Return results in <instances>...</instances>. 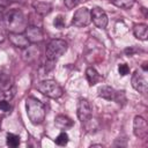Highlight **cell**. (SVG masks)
Segmentation results:
<instances>
[{
	"instance_id": "ba28073f",
	"label": "cell",
	"mask_w": 148,
	"mask_h": 148,
	"mask_svg": "<svg viewBox=\"0 0 148 148\" xmlns=\"http://www.w3.org/2000/svg\"><path fill=\"white\" fill-rule=\"evenodd\" d=\"M24 35L30 42V44H37L44 40V34L38 25H28L24 30Z\"/></svg>"
},
{
	"instance_id": "5bb4252c",
	"label": "cell",
	"mask_w": 148,
	"mask_h": 148,
	"mask_svg": "<svg viewBox=\"0 0 148 148\" xmlns=\"http://www.w3.org/2000/svg\"><path fill=\"white\" fill-rule=\"evenodd\" d=\"M133 34L134 36L140 40H147L148 37V27L145 23H139L133 27Z\"/></svg>"
},
{
	"instance_id": "7a4b0ae2",
	"label": "cell",
	"mask_w": 148,
	"mask_h": 148,
	"mask_svg": "<svg viewBox=\"0 0 148 148\" xmlns=\"http://www.w3.org/2000/svg\"><path fill=\"white\" fill-rule=\"evenodd\" d=\"M25 109H27V114L31 124L34 125H39L44 121L45 119V106L44 104L37 99L36 97H28L25 99Z\"/></svg>"
},
{
	"instance_id": "6da1fadb",
	"label": "cell",
	"mask_w": 148,
	"mask_h": 148,
	"mask_svg": "<svg viewBox=\"0 0 148 148\" xmlns=\"http://www.w3.org/2000/svg\"><path fill=\"white\" fill-rule=\"evenodd\" d=\"M3 23L6 25V29L9 32L24 34V30L28 27L27 25V20L24 17V15L18 9L9 10L5 15V17H3Z\"/></svg>"
},
{
	"instance_id": "7c38bea8",
	"label": "cell",
	"mask_w": 148,
	"mask_h": 148,
	"mask_svg": "<svg viewBox=\"0 0 148 148\" xmlns=\"http://www.w3.org/2000/svg\"><path fill=\"white\" fill-rule=\"evenodd\" d=\"M54 125L60 130H67V128H71L74 125V121L71 118H68L67 116L59 114L54 119Z\"/></svg>"
},
{
	"instance_id": "3957f363",
	"label": "cell",
	"mask_w": 148,
	"mask_h": 148,
	"mask_svg": "<svg viewBox=\"0 0 148 148\" xmlns=\"http://www.w3.org/2000/svg\"><path fill=\"white\" fill-rule=\"evenodd\" d=\"M67 42L64 39H52L50 40V43L47 44L46 49H45V57L49 61L53 62L57 59H59L66 51H67Z\"/></svg>"
},
{
	"instance_id": "8992f818",
	"label": "cell",
	"mask_w": 148,
	"mask_h": 148,
	"mask_svg": "<svg viewBox=\"0 0 148 148\" xmlns=\"http://www.w3.org/2000/svg\"><path fill=\"white\" fill-rule=\"evenodd\" d=\"M91 113H92V108L89 101L86 98H80L77 102V118L82 125L91 118Z\"/></svg>"
},
{
	"instance_id": "5b68a950",
	"label": "cell",
	"mask_w": 148,
	"mask_h": 148,
	"mask_svg": "<svg viewBox=\"0 0 148 148\" xmlns=\"http://www.w3.org/2000/svg\"><path fill=\"white\" fill-rule=\"evenodd\" d=\"M91 22V15H90V10L86 7H82L80 9H77L72 18V24L74 27L81 28V27H87L89 25Z\"/></svg>"
},
{
	"instance_id": "30bf717a",
	"label": "cell",
	"mask_w": 148,
	"mask_h": 148,
	"mask_svg": "<svg viewBox=\"0 0 148 148\" xmlns=\"http://www.w3.org/2000/svg\"><path fill=\"white\" fill-rule=\"evenodd\" d=\"M90 15H91V21L94 22V24L99 28V29H104L108 25V16L106 13L99 8V7H94L92 10H90Z\"/></svg>"
},
{
	"instance_id": "2e32d148",
	"label": "cell",
	"mask_w": 148,
	"mask_h": 148,
	"mask_svg": "<svg viewBox=\"0 0 148 148\" xmlns=\"http://www.w3.org/2000/svg\"><path fill=\"white\" fill-rule=\"evenodd\" d=\"M116 91L117 90H114L110 86H103L98 89V96L106 101H113L114 96H116Z\"/></svg>"
},
{
	"instance_id": "44dd1931",
	"label": "cell",
	"mask_w": 148,
	"mask_h": 148,
	"mask_svg": "<svg viewBox=\"0 0 148 148\" xmlns=\"http://www.w3.org/2000/svg\"><path fill=\"white\" fill-rule=\"evenodd\" d=\"M114 102H117L118 104L120 103H125L126 102V96H125V91L124 90H119V91H116V96H114Z\"/></svg>"
},
{
	"instance_id": "f1b7e54d",
	"label": "cell",
	"mask_w": 148,
	"mask_h": 148,
	"mask_svg": "<svg viewBox=\"0 0 148 148\" xmlns=\"http://www.w3.org/2000/svg\"><path fill=\"white\" fill-rule=\"evenodd\" d=\"M142 68H143V72H147V62H143Z\"/></svg>"
},
{
	"instance_id": "52a82bcc",
	"label": "cell",
	"mask_w": 148,
	"mask_h": 148,
	"mask_svg": "<svg viewBox=\"0 0 148 148\" xmlns=\"http://www.w3.org/2000/svg\"><path fill=\"white\" fill-rule=\"evenodd\" d=\"M131 82H132V87L139 91L140 94H147V90H148V83H147V79L145 76V74L141 72V71H135L134 74L132 75V79H131Z\"/></svg>"
},
{
	"instance_id": "d4e9b609",
	"label": "cell",
	"mask_w": 148,
	"mask_h": 148,
	"mask_svg": "<svg viewBox=\"0 0 148 148\" xmlns=\"http://www.w3.org/2000/svg\"><path fill=\"white\" fill-rule=\"evenodd\" d=\"M77 3H79V0H64V5L66 6L67 9H72V8H74Z\"/></svg>"
},
{
	"instance_id": "4fadbf2b",
	"label": "cell",
	"mask_w": 148,
	"mask_h": 148,
	"mask_svg": "<svg viewBox=\"0 0 148 148\" xmlns=\"http://www.w3.org/2000/svg\"><path fill=\"white\" fill-rule=\"evenodd\" d=\"M34 8L38 15L45 16L51 13L52 5L50 2H45V1H37V2H34Z\"/></svg>"
},
{
	"instance_id": "9a60e30c",
	"label": "cell",
	"mask_w": 148,
	"mask_h": 148,
	"mask_svg": "<svg viewBox=\"0 0 148 148\" xmlns=\"http://www.w3.org/2000/svg\"><path fill=\"white\" fill-rule=\"evenodd\" d=\"M86 77L89 82V86H95L97 82L103 80V76L98 74V72L94 67H88L86 71Z\"/></svg>"
},
{
	"instance_id": "484cf974",
	"label": "cell",
	"mask_w": 148,
	"mask_h": 148,
	"mask_svg": "<svg viewBox=\"0 0 148 148\" xmlns=\"http://www.w3.org/2000/svg\"><path fill=\"white\" fill-rule=\"evenodd\" d=\"M8 80H9L8 75H7L6 73H3V72H0V84H1V86L7 84V83H8Z\"/></svg>"
},
{
	"instance_id": "d6986e66",
	"label": "cell",
	"mask_w": 148,
	"mask_h": 148,
	"mask_svg": "<svg viewBox=\"0 0 148 148\" xmlns=\"http://www.w3.org/2000/svg\"><path fill=\"white\" fill-rule=\"evenodd\" d=\"M54 142H56V145H58V146H66L67 142H68V135H67V133H66V132H61V133L56 138Z\"/></svg>"
},
{
	"instance_id": "83f0119b",
	"label": "cell",
	"mask_w": 148,
	"mask_h": 148,
	"mask_svg": "<svg viewBox=\"0 0 148 148\" xmlns=\"http://www.w3.org/2000/svg\"><path fill=\"white\" fill-rule=\"evenodd\" d=\"M5 7H6V2H5L3 0H0V15L2 14V12H3Z\"/></svg>"
},
{
	"instance_id": "603a6c76",
	"label": "cell",
	"mask_w": 148,
	"mask_h": 148,
	"mask_svg": "<svg viewBox=\"0 0 148 148\" xmlns=\"http://www.w3.org/2000/svg\"><path fill=\"white\" fill-rule=\"evenodd\" d=\"M118 72H119V74H120L121 76L127 75V74L130 73V67H128V65H126V64H120V65L118 66Z\"/></svg>"
},
{
	"instance_id": "8fae6325",
	"label": "cell",
	"mask_w": 148,
	"mask_h": 148,
	"mask_svg": "<svg viewBox=\"0 0 148 148\" xmlns=\"http://www.w3.org/2000/svg\"><path fill=\"white\" fill-rule=\"evenodd\" d=\"M8 39L12 43V45H14L17 49L24 50L30 45V42L28 40V38L25 37L24 34H18V32H8Z\"/></svg>"
},
{
	"instance_id": "9c48e42d",
	"label": "cell",
	"mask_w": 148,
	"mask_h": 148,
	"mask_svg": "<svg viewBox=\"0 0 148 148\" xmlns=\"http://www.w3.org/2000/svg\"><path fill=\"white\" fill-rule=\"evenodd\" d=\"M133 133L139 139H146L148 135L147 121L141 116H135V118L133 120Z\"/></svg>"
},
{
	"instance_id": "ac0fdd59",
	"label": "cell",
	"mask_w": 148,
	"mask_h": 148,
	"mask_svg": "<svg viewBox=\"0 0 148 148\" xmlns=\"http://www.w3.org/2000/svg\"><path fill=\"white\" fill-rule=\"evenodd\" d=\"M6 142H7V145H8L9 147L15 148V147H17V146L20 145L21 140H20V136H18V135L13 134V133H8V134L6 135Z\"/></svg>"
},
{
	"instance_id": "7402d4cb",
	"label": "cell",
	"mask_w": 148,
	"mask_h": 148,
	"mask_svg": "<svg viewBox=\"0 0 148 148\" xmlns=\"http://www.w3.org/2000/svg\"><path fill=\"white\" fill-rule=\"evenodd\" d=\"M53 25L56 28H58V29H62L65 27V18H64V16L62 15H58L54 18V21H53Z\"/></svg>"
},
{
	"instance_id": "f546056e",
	"label": "cell",
	"mask_w": 148,
	"mask_h": 148,
	"mask_svg": "<svg viewBox=\"0 0 148 148\" xmlns=\"http://www.w3.org/2000/svg\"><path fill=\"white\" fill-rule=\"evenodd\" d=\"M91 147H102V145H91Z\"/></svg>"
},
{
	"instance_id": "cb8c5ba5",
	"label": "cell",
	"mask_w": 148,
	"mask_h": 148,
	"mask_svg": "<svg viewBox=\"0 0 148 148\" xmlns=\"http://www.w3.org/2000/svg\"><path fill=\"white\" fill-rule=\"evenodd\" d=\"M0 110L3 111V112L10 111V105H9L8 101H6V99H0Z\"/></svg>"
},
{
	"instance_id": "ffe728a7",
	"label": "cell",
	"mask_w": 148,
	"mask_h": 148,
	"mask_svg": "<svg viewBox=\"0 0 148 148\" xmlns=\"http://www.w3.org/2000/svg\"><path fill=\"white\" fill-rule=\"evenodd\" d=\"M15 91H16L15 87H12V88H9L8 90H6V91H2V92L0 94V97H1V99H6V101H9V99H12V98L15 96Z\"/></svg>"
},
{
	"instance_id": "4316f807",
	"label": "cell",
	"mask_w": 148,
	"mask_h": 148,
	"mask_svg": "<svg viewBox=\"0 0 148 148\" xmlns=\"http://www.w3.org/2000/svg\"><path fill=\"white\" fill-rule=\"evenodd\" d=\"M134 52H135V50H134L133 47H127V49H125V53H126L127 56H133Z\"/></svg>"
},
{
	"instance_id": "e0dca14e",
	"label": "cell",
	"mask_w": 148,
	"mask_h": 148,
	"mask_svg": "<svg viewBox=\"0 0 148 148\" xmlns=\"http://www.w3.org/2000/svg\"><path fill=\"white\" fill-rule=\"evenodd\" d=\"M110 1L116 7L123 8V9H130L134 5V0H110Z\"/></svg>"
},
{
	"instance_id": "277c9868",
	"label": "cell",
	"mask_w": 148,
	"mask_h": 148,
	"mask_svg": "<svg viewBox=\"0 0 148 148\" xmlns=\"http://www.w3.org/2000/svg\"><path fill=\"white\" fill-rule=\"evenodd\" d=\"M37 89L44 96L53 98V99L60 98L62 96V94H64L62 88L54 80H44V81L39 82L38 86H37Z\"/></svg>"
}]
</instances>
